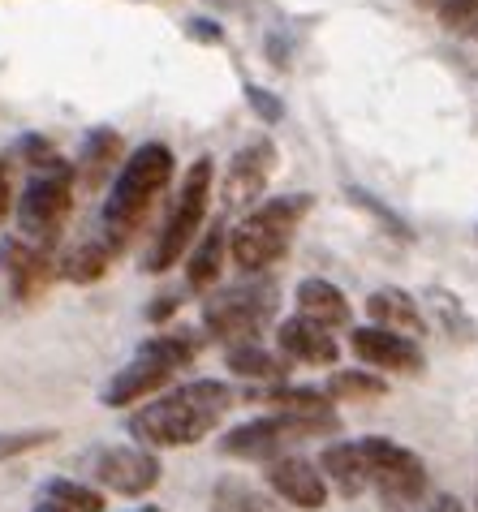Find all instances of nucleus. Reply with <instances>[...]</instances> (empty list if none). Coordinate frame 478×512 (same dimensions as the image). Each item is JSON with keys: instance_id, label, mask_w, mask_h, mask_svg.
I'll return each instance as SVG.
<instances>
[{"instance_id": "1", "label": "nucleus", "mask_w": 478, "mask_h": 512, "mask_svg": "<svg viewBox=\"0 0 478 512\" xmlns=\"http://www.w3.org/2000/svg\"><path fill=\"white\" fill-rule=\"evenodd\" d=\"M233 388L224 379H194L181 383L173 392L151 396L143 409L130 414V435L143 448H186L199 444L224 422V414L233 409Z\"/></svg>"}, {"instance_id": "2", "label": "nucleus", "mask_w": 478, "mask_h": 512, "mask_svg": "<svg viewBox=\"0 0 478 512\" xmlns=\"http://www.w3.org/2000/svg\"><path fill=\"white\" fill-rule=\"evenodd\" d=\"M168 181H173V151H168L164 142L134 147L125 155V164L117 168V181H112V190L104 198V216H100V233L95 237H100L112 254H121L125 241L147 224L151 207L160 203Z\"/></svg>"}, {"instance_id": "3", "label": "nucleus", "mask_w": 478, "mask_h": 512, "mask_svg": "<svg viewBox=\"0 0 478 512\" xmlns=\"http://www.w3.org/2000/svg\"><path fill=\"white\" fill-rule=\"evenodd\" d=\"M315 198L311 194H276L259 203L250 216L237 224L229 237V254L242 272H263V267H276L293 246V233L306 220Z\"/></svg>"}, {"instance_id": "4", "label": "nucleus", "mask_w": 478, "mask_h": 512, "mask_svg": "<svg viewBox=\"0 0 478 512\" xmlns=\"http://www.w3.org/2000/svg\"><path fill=\"white\" fill-rule=\"evenodd\" d=\"M69 211H74V164L56 155V160L31 168L18 203H13L22 241L52 250L56 237H61L69 224Z\"/></svg>"}, {"instance_id": "5", "label": "nucleus", "mask_w": 478, "mask_h": 512, "mask_svg": "<svg viewBox=\"0 0 478 512\" xmlns=\"http://www.w3.org/2000/svg\"><path fill=\"white\" fill-rule=\"evenodd\" d=\"M212 173H216V168H212L207 155L190 164L186 181H181L177 203H173V211H168L164 229L156 233V241H151V250H147V259H143V272L160 276V272L177 267L190 254V246L199 241L203 216H207V198H212Z\"/></svg>"}, {"instance_id": "6", "label": "nucleus", "mask_w": 478, "mask_h": 512, "mask_svg": "<svg viewBox=\"0 0 478 512\" xmlns=\"http://www.w3.org/2000/svg\"><path fill=\"white\" fill-rule=\"evenodd\" d=\"M276 315V289L272 284H237L203 302V327L229 345H250Z\"/></svg>"}, {"instance_id": "7", "label": "nucleus", "mask_w": 478, "mask_h": 512, "mask_svg": "<svg viewBox=\"0 0 478 512\" xmlns=\"http://www.w3.org/2000/svg\"><path fill=\"white\" fill-rule=\"evenodd\" d=\"M358 448H362V461H367L371 487L384 491V500L414 504L427 495V465L418 452L401 448L388 435H367V439H358Z\"/></svg>"}, {"instance_id": "8", "label": "nucleus", "mask_w": 478, "mask_h": 512, "mask_svg": "<svg viewBox=\"0 0 478 512\" xmlns=\"http://www.w3.org/2000/svg\"><path fill=\"white\" fill-rule=\"evenodd\" d=\"M61 276L56 272L52 250L31 246L22 237H5L0 241V302L5 306H31L39 302L52 280Z\"/></svg>"}, {"instance_id": "9", "label": "nucleus", "mask_w": 478, "mask_h": 512, "mask_svg": "<svg viewBox=\"0 0 478 512\" xmlns=\"http://www.w3.org/2000/svg\"><path fill=\"white\" fill-rule=\"evenodd\" d=\"M311 435H319L315 426H306L298 418H285V414H267V418L233 426V431L220 439V448L237 461H267L272 465L280 457H289V448L298 444V439H311Z\"/></svg>"}, {"instance_id": "10", "label": "nucleus", "mask_w": 478, "mask_h": 512, "mask_svg": "<svg viewBox=\"0 0 478 512\" xmlns=\"http://www.w3.org/2000/svg\"><path fill=\"white\" fill-rule=\"evenodd\" d=\"M160 474V457L143 444H112L91 452V478L117 495H130V500L147 495L160 482Z\"/></svg>"}, {"instance_id": "11", "label": "nucleus", "mask_w": 478, "mask_h": 512, "mask_svg": "<svg viewBox=\"0 0 478 512\" xmlns=\"http://www.w3.org/2000/svg\"><path fill=\"white\" fill-rule=\"evenodd\" d=\"M276 160H280V155H276L272 138L246 142V147L229 160V173H224V203H229V207L259 203L263 190H267V181H272V173H276Z\"/></svg>"}, {"instance_id": "12", "label": "nucleus", "mask_w": 478, "mask_h": 512, "mask_svg": "<svg viewBox=\"0 0 478 512\" xmlns=\"http://www.w3.org/2000/svg\"><path fill=\"white\" fill-rule=\"evenodd\" d=\"M267 487H272V495L280 504L302 508V512H319L328 504V482H323L319 465L298 457V452H289V457L267 465Z\"/></svg>"}, {"instance_id": "13", "label": "nucleus", "mask_w": 478, "mask_h": 512, "mask_svg": "<svg viewBox=\"0 0 478 512\" xmlns=\"http://www.w3.org/2000/svg\"><path fill=\"white\" fill-rule=\"evenodd\" d=\"M349 349H354L367 366H375V371L418 375L427 366L418 340L401 336V332H384V327H354V332H349Z\"/></svg>"}, {"instance_id": "14", "label": "nucleus", "mask_w": 478, "mask_h": 512, "mask_svg": "<svg viewBox=\"0 0 478 512\" xmlns=\"http://www.w3.org/2000/svg\"><path fill=\"white\" fill-rule=\"evenodd\" d=\"M168 383H173V371H168L164 362L147 358V353H134V362H125L121 371L108 379L104 405L125 409V405H138V401H151V396H160Z\"/></svg>"}, {"instance_id": "15", "label": "nucleus", "mask_w": 478, "mask_h": 512, "mask_svg": "<svg viewBox=\"0 0 478 512\" xmlns=\"http://www.w3.org/2000/svg\"><path fill=\"white\" fill-rule=\"evenodd\" d=\"M276 345L285 362H306V366H336V353H341L328 327H319L302 315H293L276 327Z\"/></svg>"}, {"instance_id": "16", "label": "nucleus", "mask_w": 478, "mask_h": 512, "mask_svg": "<svg viewBox=\"0 0 478 512\" xmlns=\"http://www.w3.org/2000/svg\"><path fill=\"white\" fill-rule=\"evenodd\" d=\"M267 405H272V414H285V418H298L306 426H315L319 435H332L341 418H336L332 401L315 388H293V383H272L267 392H259Z\"/></svg>"}, {"instance_id": "17", "label": "nucleus", "mask_w": 478, "mask_h": 512, "mask_svg": "<svg viewBox=\"0 0 478 512\" xmlns=\"http://www.w3.org/2000/svg\"><path fill=\"white\" fill-rule=\"evenodd\" d=\"M319 474L328 487H336L345 495V500H354V495H362L371 487V478H367V461H362V448H358V439H336V444H328L319 452Z\"/></svg>"}, {"instance_id": "18", "label": "nucleus", "mask_w": 478, "mask_h": 512, "mask_svg": "<svg viewBox=\"0 0 478 512\" xmlns=\"http://www.w3.org/2000/svg\"><path fill=\"white\" fill-rule=\"evenodd\" d=\"M298 315L319 323V327H328V332H336V327L354 323V306H349V297L336 289L332 280L311 276V280L298 284Z\"/></svg>"}, {"instance_id": "19", "label": "nucleus", "mask_w": 478, "mask_h": 512, "mask_svg": "<svg viewBox=\"0 0 478 512\" xmlns=\"http://www.w3.org/2000/svg\"><path fill=\"white\" fill-rule=\"evenodd\" d=\"M121 164H125V142L117 138V130H91V138L82 142V155L74 164V181L87 190H100Z\"/></svg>"}, {"instance_id": "20", "label": "nucleus", "mask_w": 478, "mask_h": 512, "mask_svg": "<svg viewBox=\"0 0 478 512\" xmlns=\"http://www.w3.org/2000/svg\"><path fill=\"white\" fill-rule=\"evenodd\" d=\"M31 512H104V495L78 478H48L31 495Z\"/></svg>"}, {"instance_id": "21", "label": "nucleus", "mask_w": 478, "mask_h": 512, "mask_svg": "<svg viewBox=\"0 0 478 512\" xmlns=\"http://www.w3.org/2000/svg\"><path fill=\"white\" fill-rule=\"evenodd\" d=\"M367 315L375 319L371 327H384V332H401V336H410L418 340L423 336V315H418V302L410 293H401V289H379L367 297Z\"/></svg>"}, {"instance_id": "22", "label": "nucleus", "mask_w": 478, "mask_h": 512, "mask_svg": "<svg viewBox=\"0 0 478 512\" xmlns=\"http://www.w3.org/2000/svg\"><path fill=\"white\" fill-rule=\"evenodd\" d=\"M224 254H229V229L224 224H212L199 241L190 246V259H186V284L190 289H212L224 272Z\"/></svg>"}, {"instance_id": "23", "label": "nucleus", "mask_w": 478, "mask_h": 512, "mask_svg": "<svg viewBox=\"0 0 478 512\" xmlns=\"http://www.w3.org/2000/svg\"><path fill=\"white\" fill-rule=\"evenodd\" d=\"M212 512H289V508H280L276 495H267L255 482L224 474L212 487Z\"/></svg>"}, {"instance_id": "24", "label": "nucleus", "mask_w": 478, "mask_h": 512, "mask_svg": "<svg viewBox=\"0 0 478 512\" xmlns=\"http://www.w3.org/2000/svg\"><path fill=\"white\" fill-rule=\"evenodd\" d=\"M224 366H229L233 375H246V379H259V383H285L289 375V362L276 358V353H267L259 340H250V345H229L224 349Z\"/></svg>"}, {"instance_id": "25", "label": "nucleus", "mask_w": 478, "mask_h": 512, "mask_svg": "<svg viewBox=\"0 0 478 512\" xmlns=\"http://www.w3.org/2000/svg\"><path fill=\"white\" fill-rule=\"evenodd\" d=\"M112 259H117V254H112L100 237H87V241H78L61 263H56V272H61L65 280H74V284H91V280H100L108 272Z\"/></svg>"}, {"instance_id": "26", "label": "nucleus", "mask_w": 478, "mask_h": 512, "mask_svg": "<svg viewBox=\"0 0 478 512\" xmlns=\"http://www.w3.org/2000/svg\"><path fill=\"white\" fill-rule=\"evenodd\" d=\"M138 353L164 362L168 371L177 375V371H186V366L199 358V340H194L190 332H156V336H147L143 345H138Z\"/></svg>"}, {"instance_id": "27", "label": "nucleus", "mask_w": 478, "mask_h": 512, "mask_svg": "<svg viewBox=\"0 0 478 512\" xmlns=\"http://www.w3.org/2000/svg\"><path fill=\"white\" fill-rule=\"evenodd\" d=\"M384 392H388V383L371 371H332L328 388H323L328 401H375Z\"/></svg>"}, {"instance_id": "28", "label": "nucleus", "mask_w": 478, "mask_h": 512, "mask_svg": "<svg viewBox=\"0 0 478 512\" xmlns=\"http://www.w3.org/2000/svg\"><path fill=\"white\" fill-rule=\"evenodd\" d=\"M440 18L448 31L457 35H478V0H444L440 5Z\"/></svg>"}, {"instance_id": "29", "label": "nucleus", "mask_w": 478, "mask_h": 512, "mask_svg": "<svg viewBox=\"0 0 478 512\" xmlns=\"http://www.w3.org/2000/svg\"><path fill=\"white\" fill-rule=\"evenodd\" d=\"M431 302H435V310H440V319H444L448 332H457L461 340H470V336H474V323H470L466 315H461V306H457V297H453V293L431 289Z\"/></svg>"}, {"instance_id": "30", "label": "nucleus", "mask_w": 478, "mask_h": 512, "mask_svg": "<svg viewBox=\"0 0 478 512\" xmlns=\"http://www.w3.org/2000/svg\"><path fill=\"white\" fill-rule=\"evenodd\" d=\"M48 439H56V431H13V435H0V461L18 457V452H31V448H44Z\"/></svg>"}, {"instance_id": "31", "label": "nucleus", "mask_w": 478, "mask_h": 512, "mask_svg": "<svg viewBox=\"0 0 478 512\" xmlns=\"http://www.w3.org/2000/svg\"><path fill=\"white\" fill-rule=\"evenodd\" d=\"M246 99H250V108H255L267 125L285 121V104H280V99H276L272 91H263V87H246Z\"/></svg>"}, {"instance_id": "32", "label": "nucleus", "mask_w": 478, "mask_h": 512, "mask_svg": "<svg viewBox=\"0 0 478 512\" xmlns=\"http://www.w3.org/2000/svg\"><path fill=\"white\" fill-rule=\"evenodd\" d=\"M13 211V181H9V164L0 160V220Z\"/></svg>"}, {"instance_id": "33", "label": "nucleus", "mask_w": 478, "mask_h": 512, "mask_svg": "<svg viewBox=\"0 0 478 512\" xmlns=\"http://www.w3.org/2000/svg\"><path fill=\"white\" fill-rule=\"evenodd\" d=\"M173 310H177V297H156V302L147 306V319H151V323H160V319L173 315Z\"/></svg>"}, {"instance_id": "34", "label": "nucleus", "mask_w": 478, "mask_h": 512, "mask_svg": "<svg viewBox=\"0 0 478 512\" xmlns=\"http://www.w3.org/2000/svg\"><path fill=\"white\" fill-rule=\"evenodd\" d=\"M190 35H199V39H220V35H216V22H207V18H194V22H190Z\"/></svg>"}, {"instance_id": "35", "label": "nucleus", "mask_w": 478, "mask_h": 512, "mask_svg": "<svg viewBox=\"0 0 478 512\" xmlns=\"http://www.w3.org/2000/svg\"><path fill=\"white\" fill-rule=\"evenodd\" d=\"M431 512H466V504L457 500V495H440V500H435V508Z\"/></svg>"}]
</instances>
